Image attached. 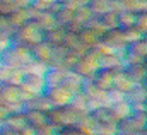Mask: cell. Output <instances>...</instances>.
<instances>
[{"label":"cell","mask_w":147,"mask_h":135,"mask_svg":"<svg viewBox=\"0 0 147 135\" xmlns=\"http://www.w3.org/2000/svg\"><path fill=\"white\" fill-rule=\"evenodd\" d=\"M134 28H137L142 34L146 33V28H147V14L146 12H139L137 14V21H135V26Z\"/></svg>","instance_id":"cell-9"},{"label":"cell","mask_w":147,"mask_h":135,"mask_svg":"<svg viewBox=\"0 0 147 135\" xmlns=\"http://www.w3.org/2000/svg\"><path fill=\"white\" fill-rule=\"evenodd\" d=\"M55 2H58L60 5H69V7H74L72 0H55ZM74 9H75V7H74Z\"/></svg>","instance_id":"cell-12"},{"label":"cell","mask_w":147,"mask_h":135,"mask_svg":"<svg viewBox=\"0 0 147 135\" xmlns=\"http://www.w3.org/2000/svg\"><path fill=\"white\" fill-rule=\"evenodd\" d=\"M115 82V74H111L110 70H105V72H99L98 75V86L103 87V89H108L113 86Z\"/></svg>","instance_id":"cell-7"},{"label":"cell","mask_w":147,"mask_h":135,"mask_svg":"<svg viewBox=\"0 0 147 135\" xmlns=\"http://www.w3.org/2000/svg\"><path fill=\"white\" fill-rule=\"evenodd\" d=\"M72 3H74V7L77 9V7H80V5H87L89 0H72Z\"/></svg>","instance_id":"cell-11"},{"label":"cell","mask_w":147,"mask_h":135,"mask_svg":"<svg viewBox=\"0 0 147 135\" xmlns=\"http://www.w3.org/2000/svg\"><path fill=\"white\" fill-rule=\"evenodd\" d=\"M92 16H94V14L89 10V7H87V5H80V7H77V9H75V12H74V19H75V21H79V22H80V24H84V26L87 24V21H89Z\"/></svg>","instance_id":"cell-6"},{"label":"cell","mask_w":147,"mask_h":135,"mask_svg":"<svg viewBox=\"0 0 147 135\" xmlns=\"http://www.w3.org/2000/svg\"><path fill=\"white\" fill-rule=\"evenodd\" d=\"M99 21H101V24H103L106 29H115V28H118V14L113 12V10H106L105 14H101V16H99Z\"/></svg>","instance_id":"cell-4"},{"label":"cell","mask_w":147,"mask_h":135,"mask_svg":"<svg viewBox=\"0 0 147 135\" xmlns=\"http://www.w3.org/2000/svg\"><path fill=\"white\" fill-rule=\"evenodd\" d=\"M31 17H29V12H28V7H16L9 16H7V22L12 29H17L21 26H24L26 22H29Z\"/></svg>","instance_id":"cell-2"},{"label":"cell","mask_w":147,"mask_h":135,"mask_svg":"<svg viewBox=\"0 0 147 135\" xmlns=\"http://www.w3.org/2000/svg\"><path fill=\"white\" fill-rule=\"evenodd\" d=\"M135 21H137V12L128 10V9H123L121 12H118V28L120 29L134 28L135 26Z\"/></svg>","instance_id":"cell-3"},{"label":"cell","mask_w":147,"mask_h":135,"mask_svg":"<svg viewBox=\"0 0 147 135\" xmlns=\"http://www.w3.org/2000/svg\"><path fill=\"white\" fill-rule=\"evenodd\" d=\"M53 3H55V0H31L29 5L39 12H45V10H50Z\"/></svg>","instance_id":"cell-8"},{"label":"cell","mask_w":147,"mask_h":135,"mask_svg":"<svg viewBox=\"0 0 147 135\" xmlns=\"http://www.w3.org/2000/svg\"><path fill=\"white\" fill-rule=\"evenodd\" d=\"M14 38L17 41H21V45H31L33 46V45H36L39 41H43V31L39 29V26L34 21H29L24 26L16 29Z\"/></svg>","instance_id":"cell-1"},{"label":"cell","mask_w":147,"mask_h":135,"mask_svg":"<svg viewBox=\"0 0 147 135\" xmlns=\"http://www.w3.org/2000/svg\"><path fill=\"white\" fill-rule=\"evenodd\" d=\"M87 7L94 16H101L106 10H110V0H89Z\"/></svg>","instance_id":"cell-5"},{"label":"cell","mask_w":147,"mask_h":135,"mask_svg":"<svg viewBox=\"0 0 147 135\" xmlns=\"http://www.w3.org/2000/svg\"><path fill=\"white\" fill-rule=\"evenodd\" d=\"M125 9V5H123V2L121 0H110V10H113V12H121Z\"/></svg>","instance_id":"cell-10"}]
</instances>
